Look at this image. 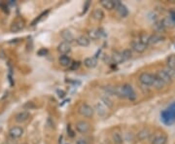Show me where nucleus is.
<instances>
[{
	"mask_svg": "<svg viewBox=\"0 0 175 144\" xmlns=\"http://www.w3.org/2000/svg\"><path fill=\"white\" fill-rule=\"evenodd\" d=\"M8 134H9V136L12 139L20 138V137H22L23 134V129L20 126L13 127L9 130V131H8Z\"/></svg>",
	"mask_w": 175,
	"mask_h": 144,
	"instance_id": "6",
	"label": "nucleus"
},
{
	"mask_svg": "<svg viewBox=\"0 0 175 144\" xmlns=\"http://www.w3.org/2000/svg\"><path fill=\"white\" fill-rule=\"evenodd\" d=\"M112 138H113V141L115 144H123V142H124L122 135H121V133H114L113 135H112Z\"/></svg>",
	"mask_w": 175,
	"mask_h": 144,
	"instance_id": "31",
	"label": "nucleus"
},
{
	"mask_svg": "<svg viewBox=\"0 0 175 144\" xmlns=\"http://www.w3.org/2000/svg\"><path fill=\"white\" fill-rule=\"evenodd\" d=\"M162 20V23H164V26H165V28L167 27H174L175 26V23H173V20L170 19L169 17H165L161 20Z\"/></svg>",
	"mask_w": 175,
	"mask_h": 144,
	"instance_id": "30",
	"label": "nucleus"
},
{
	"mask_svg": "<svg viewBox=\"0 0 175 144\" xmlns=\"http://www.w3.org/2000/svg\"><path fill=\"white\" fill-rule=\"evenodd\" d=\"M164 37L162 36L161 33H155V34H152V35H150L149 37V44H158V43H160L161 42V41H164Z\"/></svg>",
	"mask_w": 175,
	"mask_h": 144,
	"instance_id": "17",
	"label": "nucleus"
},
{
	"mask_svg": "<svg viewBox=\"0 0 175 144\" xmlns=\"http://www.w3.org/2000/svg\"><path fill=\"white\" fill-rule=\"evenodd\" d=\"M77 144H90V143L88 142L87 140H85V139H78Z\"/></svg>",
	"mask_w": 175,
	"mask_h": 144,
	"instance_id": "39",
	"label": "nucleus"
},
{
	"mask_svg": "<svg viewBox=\"0 0 175 144\" xmlns=\"http://www.w3.org/2000/svg\"><path fill=\"white\" fill-rule=\"evenodd\" d=\"M57 94H58V97H61V98L65 97V93L63 92V90H57Z\"/></svg>",
	"mask_w": 175,
	"mask_h": 144,
	"instance_id": "38",
	"label": "nucleus"
},
{
	"mask_svg": "<svg viewBox=\"0 0 175 144\" xmlns=\"http://www.w3.org/2000/svg\"><path fill=\"white\" fill-rule=\"evenodd\" d=\"M164 70L166 71V73H167L170 77L172 78V79H174L175 78V68H170V67L166 66V68L164 69Z\"/></svg>",
	"mask_w": 175,
	"mask_h": 144,
	"instance_id": "34",
	"label": "nucleus"
},
{
	"mask_svg": "<svg viewBox=\"0 0 175 144\" xmlns=\"http://www.w3.org/2000/svg\"><path fill=\"white\" fill-rule=\"evenodd\" d=\"M29 117H30V113L28 112V111H20V112H19L18 114H16L15 116V121L17 123H24L26 122Z\"/></svg>",
	"mask_w": 175,
	"mask_h": 144,
	"instance_id": "13",
	"label": "nucleus"
},
{
	"mask_svg": "<svg viewBox=\"0 0 175 144\" xmlns=\"http://www.w3.org/2000/svg\"><path fill=\"white\" fill-rule=\"evenodd\" d=\"M168 17L171 19L172 20H173V23H175V11H173V10H171L169 12V16Z\"/></svg>",
	"mask_w": 175,
	"mask_h": 144,
	"instance_id": "37",
	"label": "nucleus"
},
{
	"mask_svg": "<svg viewBox=\"0 0 175 144\" xmlns=\"http://www.w3.org/2000/svg\"><path fill=\"white\" fill-rule=\"evenodd\" d=\"M47 54H48V50H47V49H41V50L38 51V55L40 57L45 56V55H47Z\"/></svg>",
	"mask_w": 175,
	"mask_h": 144,
	"instance_id": "36",
	"label": "nucleus"
},
{
	"mask_svg": "<svg viewBox=\"0 0 175 144\" xmlns=\"http://www.w3.org/2000/svg\"><path fill=\"white\" fill-rule=\"evenodd\" d=\"M138 80L143 87H146V88L152 87L153 82H154V74L149 73V72H143L139 75Z\"/></svg>",
	"mask_w": 175,
	"mask_h": 144,
	"instance_id": "3",
	"label": "nucleus"
},
{
	"mask_svg": "<svg viewBox=\"0 0 175 144\" xmlns=\"http://www.w3.org/2000/svg\"><path fill=\"white\" fill-rule=\"evenodd\" d=\"M153 135L152 131L149 129H142L138 131V133L136 134V137L138 140H146V139H149Z\"/></svg>",
	"mask_w": 175,
	"mask_h": 144,
	"instance_id": "14",
	"label": "nucleus"
},
{
	"mask_svg": "<svg viewBox=\"0 0 175 144\" xmlns=\"http://www.w3.org/2000/svg\"><path fill=\"white\" fill-rule=\"evenodd\" d=\"M80 65H81L80 61H75V63H72L71 64H70L69 68L71 69V70H77V69L80 67Z\"/></svg>",
	"mask_w": 175,
	"mask_h": 144,
	"instance_id": "35",
	"label": "nucleus"
},
{
	"mask_svg": "<svg viewBox=\"0 0 175 144\" xmlns=\"http://www.w3.org/2000/svg\"><path fill=\"white\" fill-rule=\"evenodd\" d=\"M100 5L108 11L113 10L115 8V1L114 0H101Z\"/></svg>",
	"mask_w": 175,
	"mask_h": 144,
	"instance_id": "20",
	"label": "nucleus"
},
{
	"mask_svg": "<svg viewBox=\"0 0 175 144\" xmlns=\"http://www.w3.org/2000/svg\"><path fill=\"white\" fill-rule=\"evenodd\" d=\"M67 131L69 133V135H70V136H71V137H73V136H74V133L71 130V127H70V126H68V127H67Z\"/></svg>",
	"mask_w": 175,
	"mask_h": 144,
	"instance_id": "40",
	"label": "nucleus"
},
{
	"mask_svg": "<svg viewBox=\"0 0 175 144\" xmlns=\"http://www.w3.org/2000/svg\"><path fill=\"white\" fill-rule=\"evenodd\" d=\"M84 65L88 68H94L97 65V60L94 57H87L84 60Z\"/></svg>",
	"mask_w": 175,
	"mask_h": 144,
	"instance_id": "18",
	"label": "nucleus"
},
{
	"mask_svg": "<svg viewBox=\"0 0 175 144\" xmlns=\"http://www.w3.org/2000/svg\"><path fill=\"white\" fill-rule=\"evenodd\" d=\"M131 49L134 52L138 53V54H141V53L145 52V50L147 49V46L143 43H141L139 40H134L131 42Z\"/></svg>",
	"mask_w": 175,
	"mask_h": 144,
	"instance_id": "12",
	"label": "nucleus"
},
{
	"mask_svg": "<svg viewBox=\"0 0 175 144\" xmlns=\"http://www.w3.org/2000/svg\"><path fill=\"white\" fill-rule=\"evenodd\" d=\"M24 26H26V23H24V20H22V19H19V20H15V22L11 24L10 31L13 32V33H17V32L23 30L24 28Z\"/></svg>",
	"mask_w": 175,
	"mask_h": 144,
	"instance_id": "8",
	"label": "nucleus"
},
{
	"mask_svg": "<svg viewBox=\"0 0 175 144\" xmlns=\"http://www.w3.org/2000/svg\"><path fill=\"white\" fill-rule=\"evenodd\" d=\"M120 55H121V57H122L123 61L127 60L132 57V51L130 50V49H124L123 52L120 53Z\"/></svg>",
	"mask_w": 175,
	"mask_h": 144,
	"instance_id": "27",
	"label": "nucleus"
},
{
	"mask_svg": "<svg viewBox=\"0 0 175 144\" xmlns=\"http://www.w3.org/2000/svg\"><path fill=\"white\" fill-rule=\"evenodd\" d=\"M161 120L164 124L170 126L175 122V102L161 112Z\"/></svg>",
	"mask_w": 175,
	"mask_h": 144,
	"instance_id": "2",
	"label": "nucleus"
},
{
	"mask_svg": "<svg viewBox=\"0 0 175 144\" xmlns=\"http://www.w3.org/2000/svg\"><path fill=\"white\" fill-rule=\"evenodd\" d=\"M105 33L101 28H93V29H90L88 31V38L90 40H97L100 37L104 36Z\"/></svg>",
	"mask_w": 175,
	"mask_h": 144,
	"instance_id": "5",
	"label": "nucleus"
},
{
	"mask_svg": "<svg viewBox=\"0 0 175 144\" xmlns=\"http://www.w3.org/2000/svg\"><path fill=\"white\" fill-rule=\"evenodd\" d=\"M57 51L61 55H66V54H68L70 51H71V46H70L69 43L65 42V41H62V42H60V44H58Z\"/></svg>",
	"mask_w": 175,
	"mask_h": 144,
	"instance_id": "15",
	"label": "nucleus"
},
{
	"mask_svg": "<svg viewBox=\"0 0 175 144\" xmlns=\"http://www.w3.org/2000/svg\"><path fill=\"white\" fill-rule=\"evenodd\" d=\"M23 109H26V110H31V109H34L36 106L32 101H28V102H26V104H23Z\"/></svg>",
	"mask_w": 175,
	"mask_h": 144,
	"instance_id": "33",
	"label": "nucleus"
},
{
	"mask_svg": "<svg viewBox=\"0 0 175 144\" xmlns=\"http://www.w3.org/2000/svg\"><path fill=\"white\" fill-rule=\"evenodd\" d=\"M94 109L97 112V114L99 115V116L104 117L106 115V112H107L106 107L101 103V102H97V103L94 105Z\"/></svg>",
	"mask_w": 175,
	"mask_h": 144,
	"instance_id": "24",
	"label": "nucleus"
},
{
	"mask_svg": "<svg viewBox=\"0 0 175 144\" xmlns=\"http://www.w3.org/2000/svg\"><path fill=\"white\" fill-rule=\"evenodd\" d=\"M105 17V15H104V12L102 11V9H99V8H97V9H94V12H93V18L97 20V22H100Z\"/></svg>",
	"mask_w": 175,
	"mask_h": 144,
	"instance_id": "23",
	"label": "nucleus"
},
{
	"mask_svg": "<svg viewBox=\"0 0 175 144\" xmlns=\"http://www.w3.org/2000/svg\"><path fill=\"white\" fill-rule=\"evenodd\" d=\"M115 9L118 12V14L123 18H126L128 15V10L126 5H124L122 2L120 1H115Z\"/></svg>",
	"mask_w": 175,
	"mask_h": 144,
	"instance_id": "10",
	"label": "nucleus"
},
{
	"mask_svg": "<svg viewBox=\"0 0 175 144\" xmlns=\"http://www.w3.org/2000/svg\"><path fill=\"white\" fill-rule=\"evenodd\" d=\"M103 90L105 92V94L108 97L116 94V87H113V86H106V87L103 88Z\"/></svg>",
	"mask_w": 175,
	"mask_h": 144,
	"instance_id": "29",
	"label": "nucleus"
},
{
	"mask_svg": "<svg viewBox=\"0 0 175 144\" xmlns=\"http://www.w3.org/2000/svg\"><path fill=\"white\" fill-rule=\"evenodd\" d=\"M100 100H101V103L105 106L106 108H113V105H114V102L113 100H111V97H108V96H102L101 98H100Z\"/></svg>",
	"mask_w": 175,
	"mask_h": 144,
	"instance_id": "22",
	"label": "nucleus"
},
{
	"mask_svg": "<svg viewBox=\"0 0 175 144\" xmlns=\"http://www.w3.org/2000/svg\"><path fill=\"white\" fill-rule=\"evenodd\" d=\"M49 12H50V10H47V11L43 12L42 14H40V15L38 16V17H37V18L31 23L30 26H36V24H38V23L41 22V20H42L43 19H45L46 17H47V15L49 14Z\"/></svg>",
	"mask_w": 175,
	"mask_h": 144,
	"instance_id": "28",
	"label": "nucleus"
},
{
	"mask_svg": "<svg viewBox=\"0 0 175 144\" xmlns=\"http://www.w3.org/2000/svg\"><path fill=\"white\" fill-rule=\"evenodd\" d=\"M90 41L91 40L88 38L87 36H85V35H80L76 39L77 44L79 45V46H81V47H88L90 45Z\"/></svg>",
	"mask_w": 175,
	"mask_h": 144,
	"instance_id": "21",
	"label": "nucleus"
},
{
	"mask_svg": "<svg viewBox=\"0 0 175 144\" xmlns=\"http://www.w3.org/2000/svg\"><path fill=\"white\" fill-rule=\"evenodd\" d=\"M61 37H62V39L65 41V42H67L69 44L76 40L74 38V35L72 34V32L69 31V30H63L61 32Z\"/></svg>",
	"mask_w": 175,
	"mask_h": 144,
	"instance_id": "19",
	"label": "nucleus"
},
{
	"mask_svg": "<svg viewBox=\"0 0 175 144\" xmlns=\"http://www.w3.org/2000/svg\"><path fill=\"white\" fill-rule=\"evenodd\" d=\"M75 127H76V130L78 131V133L84 134V133H87L88 131L90 130V124L86 121H79L76 123Z\"/></svg>",
	"mask_w": 175,
	"mask_h": 144,
	"instance_id": "11",
	"label": "nucleus"
},
{
	"mask_svg": "<svg viewBox=\"0 0 175 144\" xmlns=\"http://www.w3.org/2000/svg\"><path fill=\"white\" fill-rule=\"evenodd\" d=\"M154 28H155V30L157 31V33H161V32H164L166 28L165 26H164V23H162V20H157V22L154 23Z\"/></svg>",
	"mask_w": 175,
	"mask_h": 144,
	"instance_id": "26",
	"label": "nucleus"
},
{
	"mask_svg": "<svg viewBox=\"0 0 175 144\" xmlns=\"http://www.w3.org/2000/svg\"><path fill=\"white\" fill-rule=\"evenodd\" d=\"M156 76L159 78L160 80H161L165 85H168V84H171L173 79L171 77H170L164 69H161V70H158L157 73H156Z\"/></svg>",
	"mask_w": 175,
	"mask_h": 144,
	"instance_id": "9",
	"label": "nucleus"
},
{
	"mask_svg": "<svg viewBox=\"0 0 175 144\" xmlns=\"http://www.w3.org/2000/svg\"><path fill=\"white\" fill-rule=\"evenodd\" d=\"M152 87H154L157 90H161V89H164L165 87V84L156 76V74H154V82H153Z\"/></svg>",
	"mask_w": 175,
	"mask_h": 144,
	"instance_id": "25",
	"label": "nucleus"
},
{
	"mask_svg": "<svg viewBox=\"0 0 175 144\" xmlns=\"http://www.w3.org/2000/svg\"><path fill=\"white\" fill-rule=\"evenodd\" d=\"M167 67L175 68V55H171L167 59Z\"/></svg>",
	"mask_w": 175,
	"mask_h": 144,
	"instance_id": "32",
	"label": "nucleus"
},
{
	"mask_svg": "<svg viewBox=\"0 0 175 144\" xmlns=\"http://www.w3.org/2000/svg\"><path fill=\"white\" fill-rule=\"evenodd\" d=\"M78 112L80 115H82V116H84L86 118H91L94 116V110L91 105L87 104V103H83L80 105V107L78 108Z\"/></svg>",
	"mask_w": 175,
	"mask_h": 144,
	"instance_id": "4",
	"label": "nucleus"
},
{
	"mask_svg": "<svg viewBox=\"0 0 175 144\" xmlns=\"http://www.w3.org/2000/svg\"><path fill=\"white\" fill-rule=\"evenodd\" d=\"M116 97L120 98H127L130 100H136V93L133 90L132 86L130 84H124L119 87H116Z\"/></svg>",
	"mask_w": 175,
	"mask_h": 144,
	"instance_id": "1",
	"label": "nucleus"
},
{
	"mask_svg": "<svg viewBox=\"0 0 175 144\" xmlns=\"http://www.w3.org/2000/svg\"><path fill=\"white\" fill-rule=\"evenodd\" d=\"M168 138L165 134H155L150 137V143L151 144H166Z\"/></svg>",
	"mask_w": 175,
	"mask_h": 144,
	"instance_id": "7",
	"label": "nucleus"
},
{
	"mask_svg": "<svg viewBox=\"0 0 175 144\" xmlns=\"http://www.w3.org/2000/svg\"><path fill=\"white\" fill-rule=\"evenodd\" d=\"M58 63H60L61 66L63 67H69L70 64L72 63V60L70 59V57L66 56V55H61L58 59Z\"/></svg>",
	"mask_w": 175,
	"mask_h": 144,
	"instance_id": "16",
	"label": "nucleus"
}]
</instances>
